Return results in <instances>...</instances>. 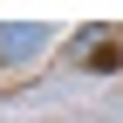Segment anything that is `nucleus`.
<instances>
[{"label":"nucleus","mask_w":123,"mask_h":123,"mask_svg":"<svg viewBox=\"0 0 123 123\" xmlns=\"http://www.w3.org/2000/svg\"><path fill=\"white\" fill-rule=\"evenodd\" d=\"M48 48H55L48 21H0V68H34Z\"/></svg>","instance_id":"f257e3e1"}]
</instances>
